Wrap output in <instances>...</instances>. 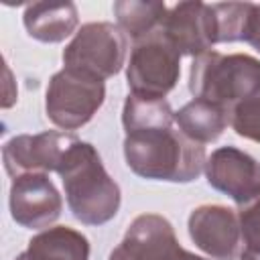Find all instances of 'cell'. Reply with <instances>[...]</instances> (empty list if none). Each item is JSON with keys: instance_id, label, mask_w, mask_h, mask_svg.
I'll return each mask as SVG.
<instances>
[{"instance_id": "15", "label": "cell", "mask_w": 260, "mask_h": 260, "mask_svg": "<svg viewBox=\"0 0 260 260\" xmlns=\"http://www.w3.org/2000/svg\"><path fill=\"white\" fill-rule=\"evenodd\" d=\"M230 120L232 114L225 108L199 98L185 104L175 114V122L181 128V132L199 144L217 140L225 130V126L230 124Z\"/></svg>"}, {"instance_id": "11", "label": "cell", "mask_w": 260, "mask_h": 260, "mask_svg": "<svg viewBox=\"0 0 260 260\" xmlns=\"http://www.w3.org/2000/svg\"><path fill=\"white\" fill-rule=\"evenodd\" d=\"M189 236L197 248L215 260H236L242 254L238 213L221 205H203L189 215Z\"/></svg>"}, {"instance_id": "13", "label": "cell", "mask_w": 260, "mask_h": 260, "mask_svg": "<svg viewBox=\"0 0 260 260\" xmlns=\"http://www.w3.org/2000/svg\"><path fill=\"white\" fill-rule=\"evenodd\" d=\"M77 26V8L71 2H35L24 10V28L43 43H59Z\"/></svg>"}, {"instance_id": "10", "label": "cell", "mask_w": 260, "mask_h": 260, "mask_svg": "<svg viewBox=\"0 0 260 260\" xmlns=\"http://www.w3.org/2000/svg\"><path fill=\"white\" fill-rule=\"evenodd\" d=\"M207 183L244 205L260 195V162L234 146H221L205 160Z\"/></svg>"}, {"instance_id": "9", "label": "cell", "mask_w": 260, "mask_h": 260, "mask_svg": "<svg viewBox=\"0 0 260 260\" xmlns=\"http://www.w3.org/2000/svg\"><path fill=\"white\" fill-rule=\"evenodd\" d=\"M63 201L47 173H26L12 179L10 213L16 223L30 230H43L57 221Z\"/></svg>"}, {"instance_id": "1", "label": "cell", "mask_w": 260, "mask_h": 260, "mask_svg": "<svg viewBox=\"0 0 260 260\" xmlns=\"http://www.w3.org/2000/svg\"><path fill=\"white\" fill-rule=\"evenodd\" d=\"M126 165L142 179L189 183L205 169V146L181 132L165 98L128 95L122 110Z\"/></svg>"}, {"instance_id": "2", "label": "cell", "mask_w": 260, "mask_h": 260, "mask_svg": "<svg viewBox=\"0 0 260 260\" xmlns=\"http://www.w3.org/2000/svg\"><path fill=\"white\" fill-rule=\"evenodd\" d=\"M57 173L75 219L85 225H102L118 213L120 187L108 175L98 150L89 142L77 138L63 154Z\"/></svg>"}, {"instance_id": "14", "label": "cell", "mask_w": 260, "mask_h": 260, "mask_svg": "<svg viewBox=\"0 0 260 260\" xmlns=\"http://www.w3.org/2000/svg\"><path fill=\"white\" fill-rule=\"evenodd\" d=\"M89 242L67 225L49 228L37 234L16 260H87Z\"/></svg>"}, {"instance_id": "21", "label": "cell", "mask_w": 260, "mask_h": 260, "mask_svg": "<svg viewBox=\"0 0 260 260\" xmlns=\"http://www.w3.org/2000/svg\"><path fill=\"white\" fill-rule=\"evenodd\" d=\"M240 260H260V252H252V250H242Z\"/></svg>"}, {"instance_id": "18", "label": "cell", "mask_w": 260, "mask_h": 260, "mask_svg": "<svg viewBox=\"0 0 260 260\" xmlns=\"http://www.w3.org/2000/svg\"><path fill=\"white\" fill-rule=\"evenodd\" d=\"M230 124L236 130V134L260 142V93L238 104L232 110Z\"/></svg>"}, {"instance_id": "19", "label": "cell", "mask_w": 260, "mask_h": 260, "mask_svg": "<svg viewBox=\"0 0 260 260\" xmlns=\"http://www.w3.org/2000/svg\"><path fill=\"white\" fill-rule=\"evenodd\" d=\"M238 221L242 232V242L246 244L244 250L260 252V195L238 209Z\"/></svg>"}, {"instance_id": "16", "label": "cell", "mask_w": 260, "mask_h": 260, "mask_svg": "<svg viewBox=\"0 0 260 260\" xmlns=\"http://www.w3.org/2000/svg\"><path fill=\"white\" fill-rule=\"evenodd\" d=\"M114 12L118 26L136 43L160 28L169 8L162 2H116Z\"/></svg>"}, {"instance_id": "4", "label": "cell", "mask_w": 260, "mask_h": 260, "mask_svg": "<svg viewBox=\"0 0 260 260\" xmlns=\"http://www.w3.org/2000/svg\"><path fill=\"white\" fill-rule=\"evenodd\" d=\"M104 79L63 67L49 81L45 108L49 120L55 126L63 130H75L93 118V114L104 104Z\"/></svg>"}, {"instance_id": "5", "label": "cell", "mask_w": 260, "mask_h": 260, "mask_svg": "<svg viewBox=\"0 0 260 260\" xmlns=\"http://www.w3.org/2000/svg\"><path fill=\"white\" fill-rule=\"evenodd\" d=\"M181 73V53L171 45L162 30L134 43L128 63V87L138 98H165Z\"/></svg>"}, {"instance_id": "6", "label": "cell", "mask_w": 260, "mask_h": 260, "mask_svg": "<svg viewBox=\"0 0 260 260\" xmlns=\"http://www.w3.org/2000/svg\"><path fill=\"white\" fill-rule=\"evenodd\" d=\"M126 51L128 37L118 24L89 22L83 24L75 39L65 47L63 65L98 79H108L122 69Z\"/></svg>"}, {"instance_id": "12", "label": "cell", "mask_w": 260, "mask_h": 260, "mask_svg": "<svg viewBox=\"0 0 260 260\" xmlns=\"http://www.w3.org/2000/svg\"><path fill=\"white\" fill-rule=\"evenodd\" d=\"M162 35L181 55H201L217 43L215 18L211 4L205 2H179L175 4L162 24Z\"/></svg>"}, {"instance_id": "20", "label": "cell", "mask_w": 260, "mask_h": 260, "mask_svg": "<svg viewBox=\"0 0 260 260\" xmlns=\"http://www.w3.org/2000/svg\"><path fill=\"white\" fill-rule=\"evenodd\" d=\"M246 43H250L256 51H260V4H254L248 32H246Z\"/></svg>"}, {"instance_id": "7", "label": "cell", "mask_w": 260, "mask_h": 260, "mask_svg": "<svg viewBox=\"0 0 260 260\" xmlns=\"http://www.w3.org/2000/svg\"><path fill=\"white\" fill-rule=\"evenodd\" d=\"M110 260H205L179 246L169 219L156 213L138 215L112 250Z\"/></svg>"}, {"instance_id": "8", "label": "cell", "mask_w": 260, "mask_h": 260, "mask_svg": "<svg viewBox=\"0 0 260 260\" xmlns=\"http://www.w3.org/2000/svg\"><path fill=\"white\" fill-rule=\"evenodd\" d=\"M75 140H77L75 134L55 132V130L14 136L2 148L4 169L12 179L26 173L57 171L63 154Z\"/></svg>"}, {"instance_id": "3", "label": "cell", "mask_w": 260, "mask_h": 260, "mask_svg": "<svg viewBox=\"0 0 260 260\" xmlns=\"http://www.w3.org/2000/svg\"><path fill=\"white\" fill-rule=\"evenodd\" d=\"M189 89L195 98L217 104L232 114L238 104L260 93V61L242 53H201L191 63Z\"/></svg>"}, {"instance_id": "17", "label": "cell", "mask_w": 260, "mask_h": 260, "mask_svg": "<svg viewBox=\"0 0 260 260\" xmlns=\"http://www.w3.org/2000/svg\"><path fill=\"white\" fill-rule=\"evenodd\" d=\"M254 4L244 2H230V4H211V12L215 18V32L217 43H234V41H246L250 16H252Z\"/></svg>"}]
</instances>
